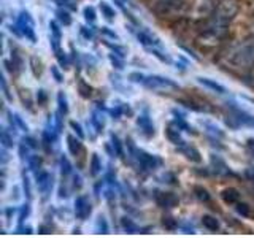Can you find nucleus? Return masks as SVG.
I'll list each match as a JSON object with an SVG mask.
<instances>
[{"instance_id":"nucleus-1","label":"nucleus","mask_w":254,"mask_h":238,"mask_svg":"<svg viewBox=\"0 0 254 238\" xmlns=\"http://www.w3.org/2000/svg\"><path fill=\"white\" fill-rule=\"evenodd\" d=\"M224 62L232 68L254 67V37L240 40L224 53Z\"/></svg>"},{"instance_id":"nucleus-2","label":"nucleus","mask_w":254,"mask_h":238,"mask_svg":"<svg viewBox=\"0 0 254 238\" xmlns=\"http://www.w3.org/2000/svg\"><path fill=\"white\" fill-rule=\"evenodd\" d=\"M186 0H157L154 5V11L161 18H172L186 11Z\"/></svg>"},{"instance_id":"nucleus-3","label":"nucleus","mask_w":254,"mask_h":238,"mask_svg":"<svg viewBox=\"0 0 254 238\" xmlns=\"http://www.w3.org/2000/svg\"><path fill=\"white\" fill-rule=\"evenodd\" d=\"M137 75V73H135ZM140 79L137 81L143 83L145 86H148L149 89H154V91H169V89H177V84H175L172 79L169 78H162V76H141L137 75Z\"/></svg>"},{"instance_id":"nucleus-4","label":"nucleus","mask_w":254,"mask_h":238,"mask_svg":"<svg viewBox=\"0 0 254 238\" xmlns=\"http://www.w3.org/2000/svg\"><path fill=\"white\" fill-rule=\"evenodd\" d=\"M221 195H222V200H224L226 203H229V205L238 203V200H240V192H238V190L234 189V187L224 189Z\"/></svg>"},{"instance_id":"nucleus-5","label":"nucleus","mask_w":254,"mask_h":238,"mask_svg":"<svg viewBox=\"0 0 254 238\" xmlns=\"http://www.w3.org/2000/svg\"><path fill=\"white\" fill-rule=\"evenodd\" d=\"M157 203L161 206H167V208H173L175 205L178 203V198L175 197L173 194H159L157 195Z\"/></svg>"},{"instance_id":"nucleus-6","label":"nucleus","mask_w":254,"mask_h":238,"mask_svg":"<svg viewBox=\"0 0 254 238\" xmlns=\"http://www.w3.org/2000/svg\"><path fill=\"white\" fill-rule=\"evenodd\" d=\"M202 224L208 230H218L219 229V222L216 221V218H213V216H203Z\"/></svg>"},{"instance_id":"nucleus-7","label":"nucleus","mask_w":254,"mask_h":238,"mask_svg":"<svg viewBox=\"0 0 254 238\" xmlns=\"http://www.w3.org/2000/svg\"><path fill=\"white\" fill-rule=\"evenodd\" d=\"M198 81H200L202 84H205V86H208V87H211V89H214V91H219L221 94L222 92H226V89L222 87L221 84H218V83H213V81H210L208 78H198Z\"/></svg>"},{"instance_id":"nucleus-8","label":"nucleus","mask_w":254,"mask_h":238,"mask_svg":"<svg viewBox=\"0 0 254 238\" xmlns=\"http://www.w3.org/2000/svg\"><path fill=\"white\" fill-rule=\"evenodd\" d=\"M194 190H195V195H197L198 198H200V200H205V202H208V200H210V194H208V190H206V189L197 186Z\"/></svg>"},{"instance_id":"nucleus-9","label":"nucleus","mask_w":254,"mask_h":238,"mask_svg":"<svg viewBox=\"0 0 254 238\" xmlns=\"http://www.w3.org/2000/svg\"><path fill=\"white\" fill-rule=\"evenodd\" d=\"M237 211L242 214V216H250V206L246 203H237Z\"/></svg>"},{"instance_id":"nucleus-10","label":"nucleus","mask_w":254,"mask_h":238,"mask_svg":"<svg viewBox=\"0 0 254 238\" xmlns=\"http://www.w3.org/2000/svg\"><path fill=\"white\" fill-rule=\"evenodd\" d=\"M102 10L105 11V14H107V18H108V19H113V16H115V11L111 10V8H110L108 5H102Z\"/></svg>"},{"instance_id":"nucleus-11","label":"nucleus","mask_w":254,"mask_h":238,"mask_svg":"<svg viewBox=\"0 0 254 238\" xmlns=\"http://www.w3.org/2000/svg\"><path fill=\"white\" fill-rule=\"evenodd\" d=\"M84 14H86V19H91V21H94V10H92V8H86Z\"/></svg>"},{"instance_id":"nucleus-12","label":"nucleus","mask_w":254,"mask_h":238,"mask_svg":"<svg viewBox=\"0 0 254 238\" xmlns=\"http://www.w3.org/2000/svg\"><path fill=\"white\" fill-rule=\"evenodd\" d=\"M170 219H172V218H164V226H167L169 229H173L175 224H173V222H170Z\"/></svg>"},{"instance_id":"nucleus-13","label":"nucleus","mask_w":254,"mask_h":238,"mask_svg":"<svg viewBox=\"0 0 254 238\" xmlns=\"http://www.w3.org/2000/svg\"><path fill=\"white\" fill-rule=\"evenodd\" d=\"M248 151L254 156V140H250V141H248Z\"/></svg>"}]
</instances>
